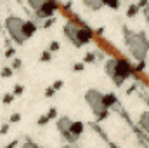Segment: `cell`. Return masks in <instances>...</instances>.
I'll use <instances>...</instances> for the list:
<instances>
[{"label": "cell", "mask_w": 149, "mask_h": 148, "mask_svg": "<svg viewBox=\"0 0 149 148\" xmlns=\"http://www.w3.org/2000/svg\"><path fill=\"white\" fill-rule=\"evenodd\" d=\"M28 7L31 9L37 19H49L59 9L56 0H28Z\"/></svg>", "instance_id": "6"}, {"label": "cell", "mask_w": 149, "mask_h": 148, "mask_svg": "<svg viewBox=\"0 0 149 148\" xmlns=\"http://www.w3.org/2000/svg\"><path fill=\"white\" fill-rule=\"evenodd\" d=\"M83 131H85V124L80 122V120H73V124H71V132H73V136L76 138V141H80V138L83 136Z\"/></svg>", "instance_id": "9"}, {"label": "cell", "mask_w": 149, "mask_h": 148, "mask_svg": "<svg viewBox=\"0 0 149 148\" xmlns=\"http://www.w3.org/2000/svg\"><path fill=\"white\" fill-rule=\"evenodd\" d=\"M104 101H106V105L111 108L113 105L116 103V98H114V94H111V92H108V94H104Z\"/></svg>", "instance_id": "12"}, {"label": "cell", "mask_w": 149, "mask_h": 148, "mask_svg": "<svg viewBox=\"0 0 149 148\" xmlns=\"http://www.w3.org/2000/svg\"><path fill=\"white\" fill-rule=\"evenodd\" d=\"M81 4H83V7H85L87 11H90V12H99V11H102V7H104L102 0H81Z\"/></svg>", "instance_id": "8"}, {"label": "cell", "mask_w": 149, "mask_h": 148, "mask_svg": "<svg viewBox=\"0 0 149 148\" xmlns=\"http://www.w3.org/2000/svg\"><path fill=\"white\" fill-rule=\"evenodd\" d=\"M3 23H5V28H7L10 38L17 45L26 44L30 38L37 33V23L28 21V19H23L19 16H14V14H9Z\"/></svg>", "instance_id": "2"}, {"label": "cell", "mask_w": 149, "mask_h": 148, "mask_svg": "<svg viewBox=\"0 0 149 148\" xmlns=\"http://www.w3.org/2000/svg\"><path fill=\"white\" fill-rule=\"evenodd\" d=\"M63 33H64L66 40L76 49L85 47L94 40V32L88 26H85V25H81L80 21H74V19H70V21L64 23Z\"/></svg>", "instance_id": "3"}, {"label": "cell", "mask_w": 149, "mask_h": 148, "mask_svg": "<svg viewBox=\"0 0 149 148\" xmlns=\"http://www.w3.org/2000/svg\"><path fill=\"white\" fill-rule=\"evenodd\" d=\"M142 14H144V18H146V21H148V25H149V2L148 4H144V7H142Z\"/></svg>", "instance_id": "13"}, {"label": "cell", "mask_w": 149, "mask_h": 148, "mask_svg": "<svg viewBox=\"0 0 149 148\" xmlns=\"http://www.w3.org/2000/svg\"><path fill=\"white\" fill-rule=\"evenodd\" d=\"M71 124H73V118L68 117V115H61L57 120H56V129L59 132V136L66 141V143H78L76 138L71 132Z\"/></svg>", "instance_id": "7"}, {"label": "cell", "mask_w": 149, "mask_h": 148, "mask_svg": "<svg viewBox=\"0 0 149 148\" xmlns=\"http://www.w3.org/2000/svg\"><path fill=\"white\" fill-rule=\"evenodd\" d=\"M83 98H85L87 106L92 111V115H94L99 122H102V120L108 118L111 108L106 105V101H104V92H102V91H99V89H87L85 94H83Z\"/></svg>", "instance_id": "5"}, {"label": "cell", "mask_w": 149, "mask_h": 148, "mask_svg": "<svg viewBox=\"0 0 149 148\" xmlns=\"http://www.w3.org/2000/svg\"><path fill=\"white\" fill-rule=\"evenodd\" d=\"M104 72L113 84L120 87L134 75V65H130V61L125 58H109L104 63Z\"/></svg>", "instance_id": "4"}, {"label": "cell", "mask_w": 149, "mask_h": 148, "mask_svg": "<svg viewBox=\"0 0 149 148\" xmlns=\"http://www.w3.org/2000/svg\"><path fill=\"white\" fill-rule=\"evenodd\" d=\"M104 7H109V9H120V0H102Z\"/></svg>", "instance_id": "11"}, {"label": "cell", "mask_w": 149, "mask_h": 148, "mask_svg": "<svg viewBox=\"0 0 149 148\" xmlns=\"http://www.w3.org/2000/svg\"><path fill=\"white\" fill-rule=\"evenodd\" d=\"M123 44L128 56L139 65V70L146 68V61L149 56V37L146 35V32L123 26Z\"/></svg>", "instance_id": "1"}, {"label": "cell", "mask_w": 149, "mask_h": 148, "mask_svg": "<svg viewBox=\"0 0 149 148\" xmlns=\"http://www.w3.org/2000/svg\"><path fill=\"white\" fill-rule=\"evenodd\" d=\"M139 125H141L142 131H146L149 134V111H142L139 115Z\"/></svg>", "instance_id": "10"}]
</instances>
